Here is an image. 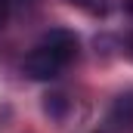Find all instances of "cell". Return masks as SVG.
<instances>
[{"label": "cell", "instance_id": "8992f818", "mask_svg": "<svg viewBox=\"0 0 133 133\" xmlns=\"http://www.w3.org/2000/svg\"><path fill=\"white\" fill-rule=\"evenodd\" d=\"M6 22V0H0V25Z\"/></svg>", "mask_w": 133, "mask_h": 133}, {"label": "cell", "instance_id": "277c9868", "mask_svg": "<svg viewBox=\"0 0 133 133\" xmlns=\"http://www.w3.org/2000/svg\"><path fill=\"white\" fill-rule=\"evenodd\" d=\"M43 111H46L50 118H65L68 99L62 96V93H53V96H46V102H43Z\"/></svg>", "mask_w": 133, "mask_h": 133}, {"label": "cell", "instance_id": "6da1fadb", "mask_svg": "<svg viewBox=\"0 0 133 133\" xmlns=\"http://www.w3.org/2000/svg\"><path fill=\"white\" fill-rule=\"evenodd\" d=\"M77 56V34L68 28H53L40 37V43L25 56V74L34 81H53Z\"/></svg>", "mask_w": 133, "mask_h": 133}, {"label": "cell", "instance_id": "5b68a950", "mask_svg": "<svg viewBox=\"0 0 133 133\" xmlns=\"http://www.w3.org/2000/svg\"><path fill=\"white\" fill-rule=\"evenodd\" d=\"M124 50H127V56H130V59H133V31L127 34V43H124Z\"/></svg>", "mask_w": 133, "mask_h": 133}, {"label": "cell", "instance_id": "7a4b0ae2", "mask_svg": "<svg viewBox=\"0 0 133 133\" xmlns=\"http://www.w3.org/2000/svg\"><path fill=\"white\" fill-rule=\"evenodd\" d=\"M111 124L115 127H133V93L118 96L115 108H111Z\"/></svg>", "mask_w": 133, "mask_h": 133}, {"label": "cell", "instance_id": "3957f363", "mask_svg": "<svg viewBox=\"0 0 133 133\" xmlns=\"http://www.w3.org/2000/svg\"><path fill=\"white\" fill-rule=\"evenodd\" d=\"M65 3L81 9V12H87V16H105L111 9V0H65Z\"/></svg>", "mask_w": 133, "mask_h": 133}]
</instances>
